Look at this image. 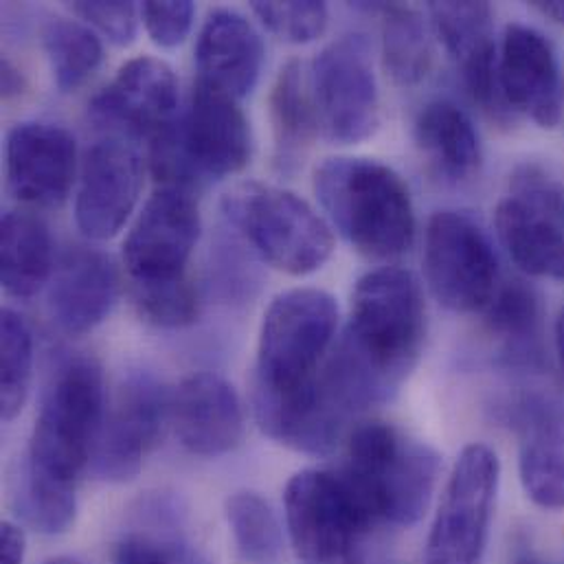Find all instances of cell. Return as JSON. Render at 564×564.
I'll return each instance as SVG.
<instances>
[{"label":"cell","instance_id":"obj_8","mask_svg":"<svg viewBox=\"0 0 564 564\" xmlns=\"http://www.w3.org/2000/svg\"><path fill=\"white\" fill-rule=\"evenodd\" d=\"M338 327L336 299L318 288H294L269 305L258 345L256 391L290 393L321 371Z\"/></svg>","mask_w":564,"mask_h":564},{"label":"cell","instance_id":"obj_21","mask_svg":"<svg viewBox=\"0 0 564 564\" xmlns=\"http://www.w3.org/2000/svg\"><path fill=\"white\" fill-rule=\"evenodd\" d=\"M117 296L119 273L112 260L99 249L70 247L55 264L46 310L64 334L84 336L106 321Z\"/></svg>","mask_w":564,"mask_h":564},{"label":"cell","instance_id":"obj_13","mask_svg":"<svg viewBox=\"0 0 564 564\" xmlns=\"http://www.w3.org/2000/svg\"><path fill=\"white\" fill-rule=\"evenodd\" d=\"M424 271L453 312L486 310L499 290V262L486 231L462 212H437L426 227Z\"/></svg>","mask_w":564,"mask_h":564},{"label":"cell","instance_id":"obj_42","mask_svg":"<svg viewBox=\"0 0 564 564\" xmlns=\"http://www.w3.org/2000/svg\"><path fill=\"white\" fill-rule=\"evenodd\" d=\"M512 564H550L545 563L541 556H536L534 552H523V554H519L517 558H514V563Z\"/></svg>","mask_w":564,"mask_h":564},{"label":"cell","instance_id":"obj_23","mask_svg":"<svg viewBox=\"0 0 564 564\" xmlns=\"http://www.w3.org/2000/svg\"><path fill=\"white\" fill-rule=\"evenodd\" d=\"M519 473L525 495L543 510H564V420L539 402L519 413Z\"/></svg>","mask_w":564,"mask_h":564},{"label":"cell","instance_id":"obj_35","mask_svg":"<svg viewBox=\"0 0 564 564\" xmlns=\"http://www.w3.org/2000/svg\"><path fill=\"white\" fill-rule=\"evenodd\" d=\"M260 22L290 44H305L321 37L329 22L325 2H253Z\"/></svg>","mask_w":564,"mask_h":564},{"label":"cell","instance_id":"obj_14","mask_svg":"<svg viewBox=\"0 0 564 564\" xmlns=\"http://www.w3.org/2000/svg\"><path fill=\"white\" fill-rule=\"evenodd\" d=\"M203 229L196 194L159 185L123 242V264L132 283L187 275V262Z\"/></svg>","mask_w":564,"mask_h":564},{"label":"cell","instance_id":"obj_16","mask_svg":"<svg viewBox=\"0 0 564 564\" xmlns=\"http://www.w3.org/2000/svg\"><path fill=\"white\" fill-rule=\"evenodd\" d=\"M143 185L137 150L121 137L97 141L84 156L75 194V223L97 242L115 238L132 216Z\"/></svg>","mask_w":564,"mask_h":564},{"label":"cell","instance_id":"obj_15","mask_svg":"<svg viewBox=\"0 0 564 564\" xmlns=\"http://www.w3.org/2000/svg\"><path fill=\"white\" fill-rule=\"evenodd\" d=\"M93 119L119 137L154 139L178 119L174 68L152 55L126 62L115 79L95 95Z\"/></svg>","mask_w":564,"mask_h":564},{"label":"cell","instance_id":"obj_27","mask_svg":"<svg viewBox=\"0 0 564 564\" xmlns=\"http://www.w3.org/2000/svg\"><path fill=\"white\" fill-rule=\"evenodd\" d=\"M269 108L275 141V167L290 174L301 165L314 137L321 132L310 90V75L299 59H290L280 70Z\"/></svg>","mask_w":564,"mask_h":564},{"label":"cell","instance_id":"obj_39","mask_svg":"<svg viewBox=\"0 0 564 564\" xmlns=\"http://www.w3.org/2000/svg\"><path fill=\"white\" fill-rule=\"evenodd\" d=\"M0 82H2V97L4 99L22 95L24 88H26V79H24L22 70L7 57H2V64H0Z\"/></svg>","mask_w":564,"mask_h":564},{"label":"cell","instance_id":"obj_40","mask_svg":"<svg viewBox=\"0 0 564 564\" xmlns=\"http://www.w3.org/2000/svg\"><path fill=\"white\" fill-rule=\"evenodd\" d=\"M534 7L545 15V18H552L554 22L563 24L564 26V2L563 0H552V2H534Z\"/></svg>","mask_w":564,"mask_h":564},{"label":"cell","instance_id":"obj_18","mask_svg":"<svg viewBox=\"0 0 564 564\" xmlns=\"http://www.w3.org/2000/svg\"><path fill=\"white\" fill-rule=\"evenodd\" d=\"M429 15L473 99L497 119L508 115L510 108L499 88L492 7L488 2H431Z\"/></svg>","mask_w":564,"mask_h":564},{"label":"cell","instance_id":"obj_9","mask_svg":"<svg viewBox=\"0 0 564 564\" xmlns=\"http://www.w3.org/2000/svg\"><path fill=\"white\" fill-rule=\"evenodd\" d=\"M499 481L501 462L490 446L470 444L462 451L426 541V564L481 563Z\"/></svg>","mask_w":564,"mask_h":564},{"label":"cell","instance_id":"obj_43","mask_svg":"<svg viewBox=\"0 0 564 564\" xmlns=\"http://www.w3.org/2000/svg\"><path fill=\"white\" fill-rule=\"evenodd\" d=\"M46 564H84V563H79V561H75V558H64V556H62V558H53V561H48V563Z\"/></svg>","mask_w":564,"mask_h":564},{"label":"cell","instance_id":"obj_10","mask_svg":"<svg viewBox=\"0 0 564 564\" xmlns=\"http://www.w3.org/2000/svg\"><path fill=\"white\" fill-rule=\"evenodd\" d=\"M310 90L321 134L340 145L369 139L380 123V95L369 42L349 33L310 64Z\"/></svg>","mask_w":564,"mask_h":564},{"label":"cell","instance_id":"obj_24","mask_svg":"<svg viewBox=\"0 0 564 564\" xmlns=\"http://www.w3.org/2000/svg\"><path fill=\"white\" fill-rule=\"evenodd\" d=\"M415 143L431 167L451 183H466L481 170L479 134L470 117L453 101L437 99L420 110Z\"/></svg>","mask_w":564,"mask_h":564},{"label":"cell","instance_id":"obj_30","mask_svg":"<svg viewBox=\"0 0 564 564\" xmlns=\"http://www.w3.org/2000/svg\"><path fill=\"white\" fill-rule=\"evenodd\" d=\"M227 523L249 564H283V532L278 514L256 492H236L225 503Z\"/></svg>","mask_w":564,"mask_h":564},{"label":"cell","instance_id":"obj_7","mask_svg":"<svg viewBox=\"0 0 564 564\" xmlns=\"http://www.w3.org/2000/svg\"><path fill=\"white\" fill-rule=\"evenodd\" d=\"M285 528L301 564H365L378 528L338 470L296 473L283 495Z\"/></svg>","mask_w":564,"mask_h":564},{"label":"cell","instance_id":"obj_2","mask_svg":"<svg viewBox=\"0 0 564 564\" xmlns=\"http://www.w3.org/2000/svg\"><path fill=\"white\" fill-rule=\"evenodd\" d=\"M314 194L338 234L365 258L393 260L415 240V209L402 176L389 165L334 156L314 170Z\"/></svg>","mask_w":564,"mask_h":564},{"label":"cell","instance_id":"obj_6","mask_svg":"<svg viewBox=\"0 0 564 564\" xmlns=\"http://www.w3.org/2000/svg\"><path fill=\"white\" fill-rule=\"evenodd\" d=\"M223 212L242 242L285 275L316 273L332 258V227L283 187L240 183L223 198Z\"/></svg>","mask_w":564,"mask_h":564},{"label":"cell","instance_id":"obj_41","mask_svg":"<svg viewBox=\"0 0 564 564\" xmlns=\"http://www.w3.org/2000/svg\"><path fill=\"white\" fill-rule=\"evenodd\" d=\"M556 349H558V358H561L564 371V310L556 321Z\"/></svg>","mask_w":564,"mask_h":564},{"label":"cell","instance_id":"obj_29","mask_svg":"<svg viewBox=\"0 0 564 564\" xmlns=\"http://www.w3.org/2000/svg\"><path fill=\"white\" fill-rule=\"evenodd\" d=\"M44 51L59 93H75L99 68L104 46L86 22L53 18L42 33Z\"/></svg>","mask_w":564,"mask_h":564},{"label":"cell","instance_id":"obj_22","mask_svg":"<svg viewBox=\"0 0 564 564\" xmlns=\"http://www.w3.org/2000/svg\"><path fill=\"white\" fill-rule=\"evenodd\" d=\"M264 42L260 31L240 11L214 9L198 35V79L236 97H247L260 82Z\"/></svg>","mask_w":564,"mask_h":564},{"label":"cell","instance_id":"obj_34","mask_svg":"<svg viewBox=\"0 0 564 564\" xmlns=\"http://www.w3.org/2000/svg\"><path fill=\"white\" fill-rule=\"evenodd\" d=\"M132 299L148 323L165 329L187 327L200 314L198 288L187 275L163 282L132 283Z\"/></svg>","mask_w":564,"mask_h":564},{"label":"cell","instance_id":"obj_20","mask_svg":"<svg viewBox=\"0 0 564 564\" xmlns=\"http://www.w3.org/2000/svg\"><path fill=\"white\" fill-rule=\"evenodd\" d=\"M172 424L192 455H229L245 437L242 400L223 376L212 371L192 373L172 395Z\"/></svg>","mask_w":564,"mask_h":564},{"label":"cell","instance_id":"obj_37","mask_svg":"<svg viewBox=\"0 0 564 564\" xmlns=\"http://www.w3.org/2000/svg\"><path fill=\"white\" fill-rule=\"evenodd\" d=\"M141 15L152 42L163 48H174L189 35L196 7L189 0H150L141 4Z\"/></svg>","mask_w":564,"mask_h":564},{"label":"cell","instance_id":"obj_25","mask_svg":"<svg viewBox=\"0 0 564 564\" xmlns=\"http://www.w3.org/2000/svg\"><path fill=\"white\" fill-rule=\"evenodd\" d=\"M137 517L141 525L121 536L115 564H209L207 556L178 532L185 517L181 499L152 495L139 503Z\"/></svg>","mask_w":564,"mask_h":564},{"label":"cell","instance_id":"obj_4","mask_svg":"<svg viewBox=\"0 0 564 564\" xmlns=\"http://www.w3.org/2000/svg\"><path fill=\"white\" fill-rule=\"evenodd\" d=\"M240 99L196 79L187 110L150 143L159 185L198 192L209 181L240 174L253 154Z\"/></svg>","mask_w":564,"mask_h":564},{"label":"cell","instance_id":"obj_31","mask_svg":"<svg viewBox=\"0 0 564 564\" xmlns=\"http://www.w3.org/2000/svg\"><path fill=\"white\" fill-rule=\"evenodd\" d=\"M18 517L44 536H57L70 530L77 517V488L37 477L20 466L13 490Z\"/></svg>","mask_w":564,"mask_h":564},{"label":"cell","instance_id":"obj_33","mask_svg":"<svg viewBox=\"0 0 564 564\" xmlns=\"http://www.w3.org/2000/svg\"><path fill=\"white\" fill-rule=\"evenodd\" d=\"M33 378V336L22 314L2 310L0 323V404L2 420L11 422L24 406Z\"/></svg>","mask_w":564,"mask_h":564},{"label":"cell","instance_id":"obj_3","mask_svg":"<svg viewBox=\"0 0 564 564\" xmlns=\"http://www.w3.org/2000/svg\"><path fill=\"white\" fill-rule=\"evenodd\" d=\"M442 459L435 448L387 422L356 426L340 475L373 523L409 528L429 510Z\"/></svg>","mask_w":564,"mask_h":564},{"label":"cell","instance_id":"obj_12","mask_svg":"<svg viewBox=\"0 0 564 564\" xmlns=\"http://www.w3.org/2000/svg\"><path fill=\"white\" fill-rule=\"evenodd\" d=\"M172 395L150 371H132L121 380L90 457L99 481L128 484L139 477L172 422Z\"/></svg>","mask_w":564,"mask_h":564},{"label":"cell","instance_id":"obj_11","mask_svg":"<svg viewBox=\"0 0 564 564\" xmlns=\"http://www.w3.org/2000/svg\"><path fill=\"white\" fill-rule=\"evenodd\" d=\"M495 225L512 262L534 278L564 282V187L539 165H523L499 203Z\"/></svg>","mask_w":564,"mask_h":564},{"label":"cell","instance_id":"obj_26","mask_svg":"<svg viewBox=\"0 0 564 564\" xmlns=\"http://www.w3.org/2000/svg\"><path fill=\"white\" fill-rule=\"evenodd\" d=\"M48 227L31 212H7L0 223V282L9 296L31 299L53 278Z\"/></svg>","mask_w":564,"mask_h":564},{"label":"cell","instance_id":"obj_36","mask_svg":"<svg viewBox=\"0 0 564 564\" xmlns=\"http://www.w3.org/2000/svg\"><path fill=\"white\" fill-rule=\"evenodd\" d=\"M73 13L82 18L90 29L99 31L117 46H128L137 37L141 9L134 2H73Z\"/></svg>","mask_w":564,"mask_h":564},{"label":"cell","instance_id":"obj_32","mask_svg":"<svg viewBox=\"0 0 564 564\" xmlns=\"http://www.w3.org/2000/svg\"><path fill=\"white\" fill-rule=\"evenodd\" d=\"M492 336L501 338L508 356L528 358L541 332V303L532 288L512 282L499 285L486 307Z\"/></svg>","mask_w":564,"mask_h":564},{"label":"cell","instance_id":"obj_1","mask_svg":"<svg viewBox=\"0 0 564 564\" xmlns=\"http://www.w3.org/2000/svg\"><path fill=\"white\" fill-rule=\"evenodd\" d=\"M426 340V303L411 271L384 267L356 283L351 314L325 365L358 415L391 400Z\"/></svg>","mask_w":564,"mask_h":564},{"label":"cell","instance_id":"obj_17","mask_svg":"<svg viewBox=\"0 0 564 564\" xmlns=\"http://www.w3.org/2000/svg\"><path fill=\"white\" fill-rule=\"evenodd\" d=\"M77 172L75 137L46 121L15 123L7 134L9 192L31 207H59Z\"/></svg>","mask_w":564,"mask_h":564},{"label":"cell","instance_id":"obj_28","mask_svg":"<svg viewBox=\"0 0 564 564\" xmlns=\"http://www.w3.org/2000/svg\"><path fill=\"white\" fill-rule=\"evenodd\" d=\"M382 15V59L391 79L400 86L420 84L433 66L431 26L411 4H371Z\"/></svg>","mask_w":564,"mask_h":564},{"label":"cell","instance_id":"obj_38","mask_svg":"<svg viewBox=\"0 0 564 564\" xmlns=\"http://www.w3.org/2000/svg\"><path fill=\"white\" fill-rule=\"evenodd\" d=\"M24 552H26L24 530L11 521H4L0 532V564H22Z\"/></svg>","mask_w":564,"mask_h":564},{"label":"cell","instance_id":"obj_19","mask_svg":"<svg viewBox=\"0 0 564 564\" xmlns=\"http://www.w3.org/2000/svg\"><path fill=\"white\" fill-rule=\"evenodd\" d=\"M499 88L510 112H521L541 128H554L563 112L561 68L550 40L528 26L508 24L499 55Z\"/></svg>","mask_w":564,"mask_h":564},{"label":"cell","instance_id":"obj_5","mask_svg":"<svg viewBox=\"0 0 564 564\" xmlns=\"http://www.w3.org/2000/svg\"><path fill=\"white\" fill-rule=\"evenodd\" d=\"M106 417L104 373L93 356H64L42 391L22 468L55 484L75 486Z\"/></svg>","mask_w":564,"mask_h":564}]
</instances>
